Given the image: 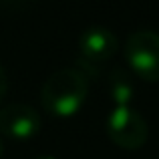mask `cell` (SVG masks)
Here are the masks:
<instances>
[{
  "mask_svg": "<svg viewBox=\"0 0 159 159\" xmlns=\"http://www.w3.org/2000/svg\"><path fill=\"white\" fill-rule=\"evenodd\" d=\"M89 95V79L77 69L54 70L40 87V105L51 117L69 119L75 117L85 105Z\"/></svg>",
  "mask_w": 159,
  "mask_h": 159,
  "instance_id": "1",
  "label": "cell"
},
{
  "mask_svg": "<svg viewBox=\"0 0 159 159\" xmlns=\"http://www.w3.org/2000/svg\"><path fill=\"white\" fill-rule=\"evenodd\" d=\"M119 40L105 26H89L79 36V54H77V69L91 81L97 77L101 69L117 54Z\"/></svg>",
  "mask_w": 159,
  "mask_h": 159,
  "instance_id": "2",
  "label": "cell"
},
{
  "mask_svg": "<svg viewBox=\"0 0 159 159\" xmlns=\"http://www.w3.org/2000/svg\"><path fill=\"white\" fill-rule=\"evenodd\" d=\"M127 66L137 79L145 83H159V34L155 30H135L123 48Z\"/></svg>",
  "mask_w": 159,
  "mask_h": 159,
  "instance_id": "3",
  "label": "cell"
},
{
  "mask_svg": "<svg viewBox=\"0 0 159 159\" xmlns=\"http://www.w3.org/2000/svg\"><path fill=\"white\" fill-rule=\"evenodd\" d=\"M107 135L117 147L135 151L147 141V121L133 107H115L107 117Z\"/></svg>",
  "mask_w": 159,
  "mask_h": 159,
  "instance_id": "4",
  "label": "cell"
},
{
  "mask_svg": "<svg viewBox=\"0 0 159 159\" xmlns=\"http://www.w3.org/2000/svg\"><path fill=\"white\" fill-rule=\"evenodd\" d=\"M40 115L36 109L14 103L0 109V135L8 137L12 141H28L40 131Z\"/></svg>",
  "mask_w": 159,
  "mask_h": 159,
  "instance_id": "5",
  "label": "cell"
},
{
  "mask_svg": "<svg viewBox=\"0 0 159 159\" xmlns=\"http://www.w3.org/2000/svg\"><path fill=\"white\" fill-rule=\"evenodd\" d=\"M109 97L115 107H131L135 99V81L133 75L123 66H115L109 77Z\"/></svg>",
  "mask_w": 159,
  "mask_h": 159,
  "instance_id": "6",
  "label": "cell"
},
{
  "mask_svg": "<svg viewBox=\"0 0 159 159\" xmlns=\"http://www.w3.org/2000/svg\"><path fill=\"white\" fill-rule=\"evenodd\" d=\"M36 0H0V4L6 8H10V10H24V8L32 6Z\"/></svg>",
  "mask_w": 159,
  "mask_h": 159,
  "instance_id": "7",
  "label": "cell"
},
{
  "mask_svg": "<svg viewBox=\"0 0 159 159\" xmlns=\"http://www.w3.org/2000/svg\"><path fill=\"white\" fill-rule=\"evenodd\" d=\"M6 91H8V77H6L4 66L0 65V103L4 101V97H6Z\"/></svg>",
  "mask_w": 159,
  "mask_h": 159,
  "instance_id": "8",
  "label": "cell"
},
{
  "mask_svg": "<svg viewBox=\"0 0 159 159\" xmlns=\"http://www.w3.org/2000/svg\"><path fill=\"white\" fill-rule=\"evenodd\" d=\"M34 159H57V157H52V155H36Z\"/></svg>",
  "mask_w": 159,
  "mask_h": 159,
  "instance_id": "9",
  "label": "cell"
},
{
  "mask_svg": "<svg viewBox=\"0 0 159 159\" xmlns=\"http://www.w3.org/2000/svg\"><path fill=\"white\" fill-rule=\"evenodd\" d=\"M2 151H4V143H2V137H0V157H2Z\"/></svg>",
  "mask_w": 159,
  "mask_h": 159,
  "instance_id": "10",
  "label": "cell"
}]
</instances>
